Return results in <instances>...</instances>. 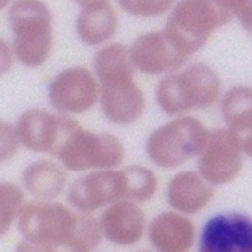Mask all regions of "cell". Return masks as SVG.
<instances>
[{"mask_svg": "<svg viewBox=\"0 0 252 252\" xmlns=\"http://www.w3.org/2000/svg\"><path fill=\"white\" fill-rule=\"evenodd\" d=\"M234 14L230 1H185L171 12L164 32L175 49L189 57L200 50L214 30Z\"/></svg>", "mask_w": 252, "mask_h": 252, "instance_id": "6da1fadb", "label": "cell"}, {"mask_svg": "<svg viewBox=\"0 0 252 252\" xmlns=\"http://www.w3.org/2000/svg\"><path fill=\"white\" fill-rule=\"evenodd\" d=\"M220 81L206 64L195 63L182 73L162 79L157 87L161 109L169 115L206 109L218 98Z\"/></svg>", "mask_w": 252, "mask_h": 252, "instance_id": "7a4b0ae2", "label": "cell"}, {"mask_svg": "<svg viewBox=\"0 0 252 252\" xmlns=\"http://www.w3.org/2000/svg\"><path fill=\"white\" fill-rule=\"evenodd\" d=\"M14 51L25 65H42L52 48V17L48 7L38 1H21L9 9Z\"/></svg>", "mask_w": 252, "mask_h": 252, "instance_id": "3957f363", "label": "cell"}, {"mask_svg": "<svg viewBox=\"0 0 252 252\" xmlns=\"http://www.w3.org/2000/svg\"><path fill=\"white\" fill-rule=\"evenodd\" d=\"M208 132L200 121L186 117L156 130L148 139L147 152L154 163L173 168L200 154Z\"/></svg>", "mask_w": 252, "mask_h": 252, "instance_id": "277c9868", "label": "cell"}, {"mask_svg": "<svg viewBox=\"0 0 252 252\" xmlns=\"http://www.w3.org/2000/svg\"><path fill=\"white\" fill-rule=\"evenodd\" d=\"M55 156L72 171L109 169L123 161L124 147L117 137L86 131L80 126L64 141Z\"/></svg>", "mask_w": 252, "mask_h": 252, "instance_id": "5b68a950", "label": "cell"}, {"mask_svg": "<svg viewBox=\"0 0 252 252\" xmlns=\"http://www.w3.org/2000/svg\"><path fill=\"white\" fill-rule=\"evenodd\" d=\"M78 216L59 203L31 202L23 207L17 217V227L28 242L45 247L72 234Z\"/></svg>", "mask_w": 252, "mask_h": 252, "instance_id": "8992f818", "label": "cell"}, {"mask_svg": "<svg viewBox=\"0 0 252 252\" xmlns=\"http://www.w3.org/2000/svg\"><path fill=\"white\" fill-rule=\"evenodd\" d=\"M242 145L238 134L218 129L208 133L199 156V171L210 185L227 184L242 168Z\"/></svg>", "mask_w": 252, "mask_h": 252, "instance_id": "52a82bcc", "label": "cell"}, {"mask_svg": "<svg viewBox=\"0 0 252 252\" xmlns=\"http://www.w3.org/2000/svg\"><path fill=\"white\" fill-rule=\"evenodd\" d=\"M127 181L124 171L101 170L86 174L72 184L68 200L82 214L126 199Z\"/></svg>", "mask_w": 252, "mask_h": 252, "instance_id": "ba28073f", "label": "cell"}, {"mask_svg": "<svg viewBox=\"0 0 252 252\" xmlns=\"http://www.w3.org/2000/svg\"><path fill=\"white\" fill-rule=\"evenodd\" d=\"M199 252H252V220L239 213L215 216L203 228Z\"/></svg>", "mask_w": 252, "mask_h": 252, "instance_id": "9c48e42d", "label": "cell"}, {"mask_svg": "<svg viewBox=\"0 0 252 252\" xmlns=\"http://www.w3.org/2000/svg\"><path fill=\"white\" fill-rule=\"evenodd\" d=\"M98 87L91 72L82 67L68 68L50 85L49 98L62 113H82L95 103Z\"/></svg>", "mask_w": 252, "mask_h": 252, "instance_id": "30bf717a", "label": "cell"}, {"mask_svg": "<svg viewBox=\"0 0 252 252\" xmlns=\"http://www.w3.org/2000/svg\"><path fill=\"white\" fill-rule=\"evenodd\" d=\"M101 82V109L111 122L127 125L137 121L144 111V96L133 74H119Z\"/></svg>", "mask_w": 252, "mask_h": 252, "instance_id": "8fae6325", "label": "cell"}, {"mask_svg": "<svg viewBox=\"0 0 252 252\" xmlns=\"http://www.w3.org/2000/svg\"><path fill=\"white\" fill-rule=\"evenodd\" d=\"M133 64L146 74H161L178 68L187 57L182 55L163 32L141 35L130 48Z\"/></svg>", "mask_w": 252, "mask_h": 252, "instance_id": "7c38bea8", "label": "cell"}, {"mask_svg": "<svg viewBox=\"0 0 252 252\" xmlns=\"http://www.w3.org/2000/svg\"><path fill=\"white\" fill-rule=\"evenodd\" d=\"M62 115H52L33 109L22 115L16 125L20 142L31 151L53 155L61 137Z\"/></svg>", "mask_w": 252, "mask_h": 252, "instance_id": "4fadbf2b", "label": "cell"}, {"mask_svg": "<svg viewBox=\"0 0 252 252\" xmlns=\"http://www.w3.org/2000/svg\"><path fill=\"white\" fill-rule=\"evenodd\" d=\"M100 227L110 242L122 246L133 245L143 236L145 227L144 213L130 201H120L103 212Z\"/></svg>", "mask_w": 252, "mask_h": 252, "instance_id": "5bb4252c", "label": "cell"}, {"mask_svg": "<svg viewBox=\"0 0 252 252\" xmlns=\"http://www.w3.org/2000/svg\"><path fill=\"white\" fill-rule=\"evenodd\" d=\"M149 238L159 252H189L194 242V228L184 216L162 213L152 220Z\"/></svg>", "mask_w": 252, "mask_h": 252, "instance_id": "9a60e30c", "label": "cell"}, {"mask_svg": "<svg viewBox=\"0 0 252 252\" xmlns=\"http://www.w3.org/2000/svg\"><path fill=\"white\" fill-rule=\"evenodd\" d=\"M214 189L201 174L192 171L179 172L168 185L167 197L172 208L185 214H195L211 201Z\"/></svg>", "mask_w": 252, "mask_h": 252, "instance_id": "2e32d148", "label": "cell"}, {"mask_svg": "<svg viewBox=\"0 0 252 252\" xmlns=\"http://www.w3.org/2000/svg\"><path fill=\"white\" fill-rule=\"evenodd\" d=\"M82 10L76 28L80 39L88 45H98L112 38L117 31V15L105 1L80 2Z\"/></svg>", "mask_w": 252, "mask_h": 252, "instance_id": "e0dca14e", "label": "cell"}, {"mask_svg": "<svg viewBox=\"0 0 252 252\" xmlns=\"http://www.w3.org/2000/svg\"><path fill=\"white\" fill-rule=\"evenodd\" d=\"M66 181L67 174L64 169L55 162L46 159L33 162L23 173V183L28 192L42 201L58 196Z\"/></svg>", "mask_w": 252, "mask_h": 252, "instance_id": "ac0fdd59", "label": "cell"}, {"mask_svg": "<svg viewBox=\"0 0 252 252\" xmlns=\"http://www.w3.org/2000/svg\"><path fill=\"white\" fill-rule=\"evenodd\" d=\"M222 114L231 131L238 135L252 131V89L231 88L224 96Z\"/></svg>", "mask_w": 252, "mask_h": 252, "instance_id": "d6986e66", "label": "cell"}, {"mask_svg": "<svg viewBox=\"0 0 252 252\" xmlns=\"http://www.w3.org/2000/svg\"><path fill=\"white\" fill-rule=\"evenodd\" d=\"M100 223L87 214H79L75 230L64 240L47 245L45 252H92L100 243Z\"/></svg>", "mask_w": 252, "mask_h": 252, "instance_id": "ffe728a7", "label": "cell"}, {"mask_svg": "<svg viewBox=\"0 0 252 252\" xmlns=\"http://www.w3.org/2000/svg\"><path fill=\"white\" fill-rule=\"evenodd\" d=\"M95 73L99 80L119 74H133V64L130 48L123 44H114L98 51L94 59Z\"/></svg>", "mask_w": 252, "mask_h": 252, "instance_id": "44dd1931", "label": "cell"}, {"mask_svg": "<svg viewBox=\"0 0 252 252\" xmlns=\"http://www.w3.org/2000/svg\"><path fill=\"white\" fill-rule=\"evenodd\" d=\"M127 181L126 199L138 202H145L154 195L157 189V178L155 174L142 166H128L124 170Z\"/></svg>", "mask_w": 252, "mask_h": 252, "instance_id": "7402d4cb", "label": "cell"}, {"mask_svg": "<svg viewBox=\"0 0 252 252\" xmlns=\"http://www.w3.org/2000/svg\"><path fill=\"white\" fill-rule=\"evenodd\" d=\"M22 189L10 183L1 185V234H5L24 206Z\"/></svg>", "mask_w": 252, "mask_h": 252, "instance_id": "603a6c76", "label": "cell"}, {"mask_svg": "<svg viewBox=\"0 0 252 252\" xmlns=\"http://www.w3.org/2000/svg\"><path fill=\"white\" fill-rule=\"evenodd\" d=\"M120 5L136 15H156L163 13L171 5L170 1H121Z\"/></svg>", "mask_w": 252, "mask_h": 252, "instance_id": "cb8c5ba5", "label": "cell"}, {"mask_svg": "<svg viewBox=\"0 0 252 252\" xmlns=\"http://www.w3.org/2000/svg\"><path fill=\"white\" fill-rule=\"evenodd\" d=\"M19 137L15 130H12L9 126L2 123L1 125V161L9 159L17 150L19 146Z\"/></svg>", "mask_w": 252, "mask_h": 252, "instance_id": "d4e9b609", "label": "cell"}, {"mask_svg": "<svg viewBox=\"0 0 252 252\" xmlns=\"http://www.w3.org/2000/svg\"><path fill=\"white\" fill-rule=\"evenodd\" d=\"M230 5L245 30L252 34V1H230Z\"/></svg>", "mask_w": 252, "mask_h": 252, "instance_id": "484cf974", "label": "cell"}, {"mask_svg": "<svg viewBox=\"0 0 252 252\" xmlns=\"http://www.w3.org/2000/svg\"><path fill=\"white\" fill-rule=\"evenodd\" d=\"M14 252H45L42 246L31 242H24L16 246Z\"/></svg>", "mask_w": 252, "mask_h": 252, "instance_id": "4316f807", "label": "cell"}, {"mask_svg": "<svg viewBox=\"0 0 252 252\" xmlns=\"http://www.w3.org/2000/svg\"><path fill=\"white\" fill-rule=\"evenodd\" d=\"M243 152L252 157V131L244 134V137H240Z\"/></svg>", "mask_w": 252, "mask_h": 252, "instance_id": "83f0119b", "label": "cell"}, {"mask_svg": "<svg viewBox=\"0 0 252 252\" xmlns=\"http://www.w3.org/2000/svg\"><path fill=\"white\" fill-rule=\"evenodd\" d=\"M140 252H148V251H140Z\"/></svg>", "mask_w": 252, "mask_h": 252, "instance_id": "f1b7e54d", "label": "cell"}]
</instances>
